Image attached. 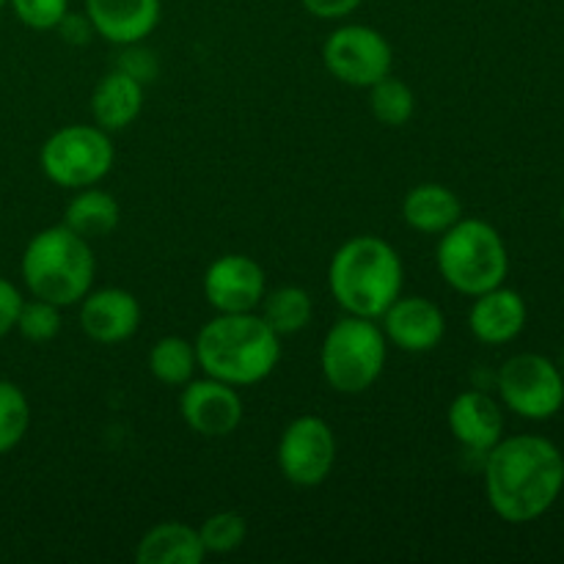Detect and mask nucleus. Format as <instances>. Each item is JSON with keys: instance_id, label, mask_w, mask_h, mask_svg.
<instances>
[{"instance_id": "f257e3e1", "label": "nucleus", "mask_w": 564, "mask_h": 564, "mask_svg": "<svg viewBox=\"0 0 564 564\" xmlns=\"http://www.w3.org/2000/svg\"><path fill=\"white\" fill-rule=\"evenodd\" d=\"M564 490V455L543 435H510L485 455V494L501 521L532 523Z\"/></svg>"}, {"instance_id": "f03ea898", "label": "nucleus", "mask_w": 564, "mask_h": 564, "mask_svg": "<svg viewBox=\"0 0 564 564\" xmlns=\"http://www.w3.org/2000/svg\"><path fill=\"white\" fill-rule=\"evenodd\" d=\"M198 369L235 386L262 383L281 361V336L257 312L218 314L196 336Z\"/></svg>"}, {"instance_id": "7ed1b4c3", "label": "nucleus", "mask_w": 564, "mask_h": 564, "mask_svg": "<svg viewBox=\"0 0 564 564\" xmlns=\"http://www.w3.org/2000/svg\"><path fill=\"white\" fill-rule=\"evenodd\" d=\"M405 268L391 242L375 235H358L339 246L328 268L330 295L352 317L380 319L402 295Z\"/></svg>"}, {"instance_id": "20e7f679", "label": "nucleus", "mask_w": 564, "mask_h": 564, "mask_svg": "<svg viewBox=\"0 0 564 564\" xmlns=\"http://www.w3.org/2000/svg\"><path fill=\"white\" fill-rule=\"evenodd\" d=\"M20 270L33 297L64 308L86 297L94 284L97 262H94L91 242L58 224L31 237L22 251Z\"/></svg>"}, {"instance_id": "39448f33", "label": "nucleus", "mask_w": 564, "mask_h": 564, "mask_svg": "<svg viewBox=\"0 0 564 564\" xmlns=\"http://www.w3.org/2000/svg\"><path fill=\"white\" fill-rule=\"evenodd\" d=\"M441 275L460 295L477 297L505 284L510 253L496 226L479 218H460L441 235L435 251Z\"/></svg>"}, {"instance_id": "423d86ee", "label": "nucleus", "mask_w": 564, "mask_h": 564, "mask_svg": "<svg viewBox=\"0 0 564 564\" xmlns=\"http://www.w3.org/2000/svg\"><path fill=\"white\" fill-rule=\"evenodd\" d=\"M389 358V339L375 319L345 314L330 325L319 350L325 383L339 394H364L378 383Z\"/></svg>"}, {"instance_id": "0eeeda50", "label": "nucleus", "mask_w": 564, "mask_h": 564, "mask_svg": "<svg viewBox=\"0 0 564 564\" xmlns=\"http://www.w3.org/2000/svg\"><path fill=\"white\" fill-rule=\"evenodd\" d=\"M113 158L110 132L99 130L97 124L61 127L39 152L44 176L53 185L69 191H83L102 182L113 169Z\"/></svg>"}, {"instance_id": "6e6552de", "label": "nucleus", "mask_w": 564, "mask_h": 564, "mask_svg": "<svg viewBox=\"0 0 564 564\" xmlns=\"http://www.w3.org/2000/svg\"><path fill=\"white\" fill-rule=\"evenodd\" d=\"M501 402L516 416L549 422L564 405V372L540 352H518L496 375Z\"/></svg>"}, {"instance_id": "1a4fd4ad", "label": "nucleus", "mask_w": 564, "mask_h": 564, "mask_svg": "<svg viewBox=\"0 0 564 564\" xmlns=\"http://www.w3.org/2000/svg\"><path fill=\"white\" fill-rule=\"evenodd\" d=\"M325 69L352 88H369L391 75L394 50L389 39L369 25H341L325 39Z\"/></svg>"}, {"instance_id": "9d476101", "label": "nucleus", "mask_w": 564, "mask_h": 564, "mask_svg": "<svg viewBox=\"0 0 564 564\" xmlns=\"http://www.w3.org/2000/svg\"><path fill=\"white\" fill-rule=\"evenodd\" d=\"M279 468L295 488H317L336 463L334 430L319 416H297L279 438Z\"/></svg>"}, {"instance_id": "9b49d317", "label": "nucleus", "mask_w": 564, "mask_h": 564, "mask_svg": "<svg viewBox=\"0 0 564 564\" xmlns=\"http://www.w3.org/2000/svg\"><path fill=\"white\" fill-rule=\"evenodd\" d=\"M180 413L187 427L202 438H226L242 422V400L235 386L204 375L182 386Z\"/></svg>"}, {"instance_id": "f8f14e48", "label": "nucleus", "mask_w": 564, "mask_h": 564, "mask_svg": "<svg viewBox=\"0 0 564 564\" xmlns=\"http://www.w3.org/2000/svg\"><path fill=\"white\" fill-rule=\"evenodd\" d=\"M204 297L218 314L259 308L264 297V270L246 253H224L204 273Z\"/></svg>"}, {"instance_id": "ddd939ff", "label": "nucleus", "mask_w": 564, "mask_h": 564, "mask_svg": "<svg viewBox=\"0 0 564 564\" xmlns=\"http://www.w3.org/2000/svg\"><path fill=\"white\" fill-rule=\"evenodd\" d=\"M380 319L386 339L402 352L435 350L446 334L444 312L424 295H400Z\"/></svg>"}, {"instance_id": "4468645a", "label": "nucleus", "mask_w": 564, "mask_h": 564, "mask_svg": "<svg viewBox=\"0 0 564 564\" xmlns=\"http://www.w3.org/2000/svg\"><path fill=\"white\" fill-rule=\"evenodd\" d=\"M141 325V303L119 286L86 292L80 301V328L97 345H119L135 336Z\"/></svg>"}, {"instance_id": "2eb2a0df", "label": "nucleus", "mask_w": 564, "mask_h": 564, "mask_svg": "<svg viewBox=\"0 0 564 564\" xmlns=\"http://www.w3.org/2000/svg\"><path fill=\"white\" fill-rule=\"evenodd\" d=\"M449 433L460 446L474 455H488L505 438V413L501 405L485 391H463L446 411Z\"/></svg>"}, {"instance_id": "dca6fc26", "label": "nucleus", "mask_w": 564, "mask_h": 564, "mask_svg": "<svg viewBox=\"0 0 564 564\" xmlns=\"http://www.w3.org/2000/svg\"><path fill=\"white\" fill-rule=\"evenodd\" d=\"M527 317V301L521 297V292L501 284L474 297V306L468 312V328H471L474 339H479L482 345L499 347L510 345L523 334Z\"/></svg>"}, {"instance_id": "f3484780", "label": "nucleus", "mask_w": 564, "mask_h": 564, "mask_svg": "<svg viewBox=\"0 0 564 564\" xmlns=\"http://www.w3.org/2000/svg\"><path fill=\"white\" fill-rule=\"evenodd\" d=\"M163 0H86V17L94 33L108 42L141 44L158 28Z\"/></svg>"}, {"instance_id": "a211bd4d", "label": "nucleus", "mask_w": 564, "mask_h": 564, "mask_svg": "<svg viewBox=\"0 0 564 564\" xmlns=\"http://www.w3.org/2000/svg\"><path fill=\"white\" fill-rule=\"evenodd\" d=\"M143 110V83L127 75L116 66L99 83L91 94L94 124L105 132H121L141 116Z\"/></svg>"}, {"instance_id": "6ab92c4d", "label": "nucleus", "mask_w": 564, "mask_h": 564, "mask_svg": "<svg viewBox=\"0 0 564 564\" xmlns=\"http://www.w3.org/2000/svg\"><path fill=\"white\" fill-rule=\"evenodd\" d=\"M463 218V204L455 191L438 182H422L402 198V220L422 235H444Z\"/></svg>"}, {"instance_id": "aec40b11", "label": "nucleus", "mask_w": 564, "mask_h": 564, "mask_svg": "<svg viewBox=\"0 0 564 564\" xmlns=\"http://www.w3.org/2000/svg\"><path fill=\"white\" fill-rule=\"evenodd\" d=\"M207 560L198 529L180 521H165L149 529L135 545L138 564H202Z\"/></svg>"}, {"instance_id": "412c9836", "label": "nucleus", "mask_w": 564, "mask_h": 564, "mask_svg": "<svg viewBox=\"0 0 564 564\" xmlns=\"http://www.w3.org/2000/svg\"><path fill=\"white\" fill-rule=\"evenodd\" d=\"M121 224V207L110 193L97 191V187H83L75 193L64 213V226L80 235L83 240H99L119 229Z\"/></svg>"}, {"instance_id": "4be33fe9", "label": "nucleus", "mask_w": 564, "mask_h": 564, "mask_svg": "<svg viewBox=\"0 0 564 564\" xmlns=\"http://www.w3.org/2000/svg\"><path fill=\"white\" fill-rule=\"evenodd\" d=\"M149 372L158 383L171 386V389H182L191 383L198 372L196 345L185 336H163L149 350Z\"/></svg>"}, {"instance_id": "5701e85b", "label": "nucleus", "mask_w": 564, "mask_h": 564, "mask_svg": "<svg viewBox=\"0 0 564 564\" xmlns=\"http://www.w3.org/2000/svg\"><path fill=\"white\" fill-rule=\"evenodd\" d=\"M259 306H262V319L279 336L301 334L314 317L312 295L301 286H279L273 292H264Z\"/></svg>"}, {"instance_id": "b1692460", "label": "nucleus", "mask_w": 564, "mask_h": 564, "mask_svg": "<svg viewBox=\"0 0 564 564\" xmlns=\"http://www.w3.org/2000/svg\"><path fill=\"white\" fill-rule=\"evenodd\" d=\"M369 108L383 127H405L416 113V94L405 80L386 75L369 86Z\"/></svg>"}, {"instance_id": "393cba45", "label": "nucleus", "mask_w": 564, "mask_h": 564, "mask_svg": "<svg viewBox=\"0 0 564 564\" xmlns=\"http://www.w3.org/2000/svg\"><path fill=\"white\" fill-rule=\"evenodd\" d=\"M31 427V405L25 391L11 380H0V455L14 449Z\"/></svg>"}, {"instance_id": "a878e982", "label": "nucleus", "mask_w": 564, "mask_h": 564, "mask_svg": "<svg viewBox=\"0 0 564 564\" xmlns=\"http://www.w3.org/2000/svg\"><path fill=\"white\" fill-rule=\"evenodd\" d=\"M198 534H202V543L207 554H231V551H237L246 543L248 523L237 512H215V516H209L198 527Z\"/></svg>"}, {"instance_id": "bb28decb", "label": "nucleus", "mask_w": 564, "mask_h": 564, "mask_svg": "<svg viewBox=\"0 0 564 564\" xmlns=\"http://www.w3.org/2000/svg\"><path fill=\"white\" fill-rule=\"evenodd\" d=\"M14 330H20L22 339L33 341V345L53 341L61 330V306H55V303L50 301H42V297L22 301Z\"/></svg>"}, {"instance_id": "cd10ccee", "label": "nucleus", "mask_w": 564, "mask_h": 564, "mask_svg": "<svg viewBox=\"0 0 564 564\" xmlns=\"http://www.w3.org/2000/svg\"><path fill=\"white\" fill-rule=\"evenodd\" d=\"M9 6L31 31H55L69 14V0H9Z\"/></svg>"}, {"instance_id": "c85d7f7f", "label": "nucleus", "mask_w": 564, "mask_h": 564, "mask_svg": "<svg viewBox=\"0 0 564 564\" xmlns=\"http://www.w3.org/2000/svg\"><path fill=\"white\" fill-rule=\"evenodd\" d=\"M119 69H124L127 75H132L141 83H152L158 77V61L152 53L141 50L138 44H127L124 55L119 61Z\"/></svg>"}, {"instance_id": "c756f323", "label": "nucleus", "mask_w": 564, "mask_h": 564, "mask_svg": "<svg viewBox=\"0 0 564 564\" xmlns=\"http://www.w3.org/2000/svg\"><path fill=\"white\" fill-rule=\"evenodd\" d=\"M22 295L9 279L0 275V339L9 336L17 328V317H20Z\"/></svg>"}, {"instance_id": "7c9ffc66", "label": "nucleus", "mask_w": 564, "mask_h": 564, "mask_svg": "<svg viewBox=\"0 0 564 564\" xmlns=\"http://www.w3.org/2000/svg\"><path fill=\"white\" fill-rule=\"evenodd\" d=\"M364 0H301L303 9L317 20H341V17L352 14Z\"/></svg>"}, {"instance_id": "2f4dec72", "label": "nucleus", "mask_w": 564, "mask_h": 564, "mask_svg": "<svg viewBox=\"0 0 564 564\" xmlns=\"http://www.w3.org/2000/svg\"><path fill=\"white\" fill-rule=\"evenodd\" d=\"M55 31H58L69 44H86L88 39L94 36L91 20H88V17H80V14H72V11L64 17V20H61V25L55 28Z\"/></svg>"}, {"instance_id": "473e14b6", "label": "nucleus", "mask_w": 564, "mask_h": 564, "mask_svg": "<svg viewBox=\"0 0 564 564\" xmlns=\"http://www.w3.org/2000/svg\"><path fill=\"white\" fill-rule=\"evenodd\" d=\"M560 369L564 372V347H562V356H560Z\"/></svg>"}, {"instance_id": "72a5a7b5", "label": "nucleus", "mask_w": 564, "mask_h": 564, "mask_svg": "<svg viewBox=\"0 0 564 564\" xmlns=\"http://www.w3.org/2000/svg\"><path fill=\"white\" fill-rule=\"evenodd\" d=\"M6 3H9V0H0V9H3V6H6Z\"/></svg>"}, {"instance_id": "f704fd0d", "label": "nucleus", "mask_w": 564, "mask_h": 564, "mask_svg": "<svg viewBox=\"0 0 564 564\" xmlns=\"http://www.w3.org/2000/svg\"><path fill=\"white\" fill-rule=\"evenodd\" d=\"M562 224H564V204H562Z\"/></svg>"}]
</instances>
